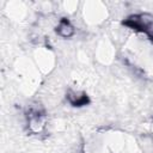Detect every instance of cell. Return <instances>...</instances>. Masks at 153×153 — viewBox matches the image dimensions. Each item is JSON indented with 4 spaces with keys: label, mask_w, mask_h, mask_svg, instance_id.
<instances>
[{
    "label": "cell",
    "mask_w": 153,
    "mask_h": 153,
    "mask_svg": "<svg viewBox=\"0 0 153 153\" xmlns=\"http://www.w3.org/2000/svg\"><path fill=\"white\" fill-rule=\"evenodd\" d=\"M124 26H128L135 31L143 32L153 42V16L148 13L129 16L126 20L122 22Z\"/></svg>",
    "instance_id": "obj_1"
},
{
    "label": "cell",
    "mask_w": 153,
    "mask_h": 153,
    "mask_svg": "<svg viewBox=\"0 0 153 153\" xmlns=\"http://www.w3.org/2000/svg\"><path fill=\"white\" fill-rule=\"evenodd\" d=\"M26 124L30 133L39 134L45 126V111L41 106H30L26 111Z\"/></svg>",
    "instance_id": "obj_2"
},
{
    "label": "cell",
    "mask_w": 153,
    "mask_h": 153,
    "mask_svg": "<svg viewBox=\"0 0 153 153\" xmlns=\"http://www.w3.org/2000/svg\"><path fill=\"white\" fill-rule=\"evenodd\" d=\"M67 100L72 106H85L90 104V97L85 92H74V91H68L66 94Z\"/></svg>",
    "instance_id": "obj_3"
},
{
    "label": "cell",
    "mask_w": 153,
    "mask_h": 153,
    "mask_svg": "<svg viewBox=\"0 0 153 153\" xmlns=\"http://www.w3.org/2000/svg\"><path fill=\"white\" fill-rule=\"evenodd\" d=\"M55 32L63 38H69L74 35V26L67 18H61L55 29Z\"/></svg>",
    "instance_id": "obj_4"
}]
</instances>
